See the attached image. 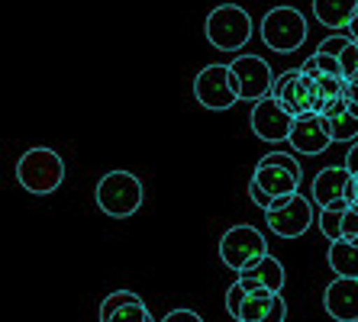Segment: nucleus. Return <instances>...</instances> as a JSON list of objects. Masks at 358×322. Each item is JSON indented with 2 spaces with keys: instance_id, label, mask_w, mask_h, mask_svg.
<instances>
[{
  "instance_id": "f257e3e1",
  "label": "nucleus",
  "mask_w": 358,
  "mask_h": 322,
  "mask_svg": "<svg viewBox=\"0 0 358 322\" xmlns=\"http://www.w3.org/2000/svg\"><path fill=\"white\" fill-rule=\"evenodd\" d=\"M17 181L23 190L36 193V197H45V193H55L65 181V161L55 149H45V145H36V149H26L17 161Z\"/></svg>"
},
{
  "instance_id": "f03ea898",
  "label": "nucleus",
  "mask_w": 358,
  "mask_h": 322,
  "mask_svg": "<svg viewBox=\"0 0 358 322\" xmlns=\"http://www.w3.org/2000/svg\"><path fill=\"white\" fill-rule=\"evenodd\" d=\"M97 207L113 219H126L142 207V181L129 171H107L97 181Z\"/></svg>"
},
{
  "instance_id": "7ed1b4c3",
  "label": "nucleus",
  "mask_w": 358,
  "mask_h": 322,
  "mask_svg": "<svg viewBox=\"0 0 358 322\" xmlns=\"http://www.w3.org/2000/svg\"><path fill=\"white\" fill-rule=\"evenodd\" d=\"M262 42L278 55H291L307 42V20L297 7H275L262 17Z\"/></svg>"
},
{
  "instance_id": "20e7f679",
  "label": "nucleus",
  "mask_w": 358,
  "mask_h": 322,
  "mask_svg": "<svg viewBox=\"0 0 358 322\" xmlns=\"http://www.w3.org/2000/svg\"><path fill=\"white\" fill-rule=\"evenodd\" d=\"M207 42L220 52H239L242 45H249L252 39V17L239 3H223V7L210 10L207 17Z\"/></svg>"
},
{
  "instance_id": "39448f33",
  "label": "nucleus",
  "mask_w": 358,
  "mask_h": 322,
  "mask_svg": "<svg viewBox=\"0 0 358 322\" xmlns=\"http://www.w3.org/2000/svg\"><path fill=\"white\" fill-rule=\"evenodd\" d=\"M265 255H268V242L255 226H229L223 232V239H220V261L236 274L255 268Z\"/></svg>"
},
{
  "instance_id": "423d86ee",
  "label": "nucleus",
  "mask_w": 358,
  "mask_h": 322,
  "mask_svg": "<svg viewBox=\"0 0 358 322\" xmlns=\"http://www.w3.org/2000/svg\"><path fill=\"white\" fill-rule=\"evenodd\" d=\"M194 97L200 107L207 110H233L239 103V91H236V78L229 65H207L194 78Z\"/></svg>"
},
{
  "instance_id": "0eeeda50",
  "label": "nucleus",
  "mask_w": 358,
  "mask_h": 322,
  "mask_svg": "<svg viewBox=\"0 0 358 322\" xmlns=\"http://www.w3.org/2000/svg\"><path fill=\"white\" fill-rule=\"evenodd\" d=\"M310 197L320 210H345L358 203V190H355V177L345 165L342 168H323L313 177Z\"/></svg>"
},
{
  "instance_id": "6e6552de",
  "label": "nucleus",
  "mask_w": 358,
  "mask_h": 322,
  "mask_svg": "<svg viewBox=\"0 0 358 322\" xmlns=\"http://www.w3.org/2000/svg\"><path fill=\"white\" fill-rule=\"evenodd\" d=\"M265 223L281 239H300L313 226V197H303L297 190L294 197L278 200L275 210L265 213Z\"/></svg>"
},
{
  "instance_id": "1a4fd4ad",
  "label": "nucleus",
  "mask_w": 358,
  "mask_h": 322,
  "mask_svg": "<svg viewBox=\"0 0 358 322\" xmlns=\"http://www.w3.org/2000/svg\"><path fill=\"white\" fill-rule=\"evenodd\" d=\"M294 119H297V116L284 107L278 97H271V94H268V97H262L259 103H252V113H249L252 133L259 136L262 142H271V145L291 139Z\"/></svg>"
},
{
  "instance_id": "9d476101",
  "label": "nucleus",
  "mask_w": 358,
  "mask_h": 322,
  "mask_svg": "<svg viewBox=\"0 0 358 322\" xmlns=\"http://www.w3.org/2000/svg\"><path fill=\"white\" fill-rule=\"evenodd\" d=\"M229 68H233L239 100H245V103H259L275 87L278 75L271 71V65H268L265 58H259V55H239L229 61Z\"/></svg>"
},
{
  "instance_id": "9b49d317",
  "label": "nucleus",
  "mask_w": 358,
  "mask_h": 322,
  "mask_svg": "<svg viewBox=\"0 0 358 322\" xmlns=\"http://www.w3.org/2000/svg\"><path fill=\"white\" fill-rule=\"evenodd\" d=\"M294 155H323L329 145H333V136H329V123H326L323 113H303L294 119V133L287 139Z\"/></svg>"
},
{
  "instance_id": "f8f14e48",
  "label": "nucleus",
  "mask_w": 358,
  "mask_h": 322,
  "mask_svg": "<svg viewBox=\"0 0 358 322\" xmlns=\"http://www.w3.org/2000/svg\"><path fill=\"white\" fill-rule=\"evenodd\" d=\"M323 309L336 322H358V277H336L323 290Z\"/></svg>"
},
{
  "instance_id": "ddd939ff",
  "label": "nucleus",
  "mask_w": 358,
  "mask_h": 322,
  "mask_svg": "<svg viewBox=\"0 0 358 322\" xmlns=\"http://www.w3.org/2000/svg\"><path fill=\"white\" fill-rule=\"evenodd\" d=\"M97 319L100 322H149L152 313H149V306L142 303L139 293L117 290V293L103 297V303L97 309Z\"/></svg>"
},
{
  "instance_id": "4468645a",
  "label": "nucleus",
  "mask_w": 358,
  "mask_h": 322,
  "mask_svg": "<svg viewBox=\"0 0 358 322\" xmlns=\"http://www.w3.org/2000/svg\"><path fill=\"white\" fill-rule=\"evenodd\" d=\"M252 181L259 184L265 193H271L275 200H284V197H294L300 190V177L284 165H268V161H259L255 165V174Z\"/></svg>"
},
{
  "instance_id": "2eb2a0df",
  "label": "nucleus",
  "mask_w": 358,
  "mask_h": 322,
  "mask_svg": "<svg viewBox=\"0 0 358 322\" xmlns=\"http://www.w3.org/2000/svg\"><path fill=\"white\" fill-rule=\"evenodd\" d=\"M236 281L249 290V293H255V290H275V293H281V287H284L287 277H284V265L268 251L259 265L249 268V271H242Z\"/></svg>"
},
{
  "instance_id": "dca6fc26",
  "label": "nucleus",
  "mask_w": 358,
  "mask_h": 322,
  "mask_svg": "<svg viewBox=\"0 0 358 322\" xmlns=\"http://www.w3.org/2000/svg\"><path fill=\"white\" fill-rule=\"evenodd\" d=\"M358 0H313V17L329 29H349Z\"/></svg>"
},
{
  "instance_id": "f3484780",
  "label": "nucleus",
  "mask_w": 358,
  "mask_h": 322,
  "mask_svg": "<svg viewBox=\"0 0 358 322\" xmlns=\"http://www.w3.org/2000/svg\"><path fill=\"white\" fill-rule=\"evenodd\" d=\"M329 271L336 277H358V242L336 239L329 242Z\"/></svg>"
},
{
  "instance_id": "a211bd4d",
  "label": "nucleus",
  "mask_w": 358,
  "mask_h": 322,
  "mask_svg": "<svg viewBox=\"0 0 358 322\" xmlns=\"http://www.w3.org/2000/svg\"><path fill=\"white\" fill-rule=\"evenodd\" d=\"M278 300H281V293H275V290H255V293H249L245 290V300H242V313L236 322H265L268 316L275 313Z\"/></svg>"
},
{
  "instance_id": "6ab92c4d",
  "label": "nucleus",
  "mask_w": 358,
  "mask_h": 322,
  "mask_svg": "<svg viewBox=\"0 0 358 322\" xmlns=\"http://www.w3.org/2000/svg\"><path fill=\"white\" fill-rule=\"evenodd\" d=\"M329 123V136L333 142H355L358 139V113L355 110H342L336 116H326Z\"/></svg>"
},
{
  "instance_id": "aec40b11",
  "label": "nucleus",
  "mask_w": 358,
  "mask_h": 322,
  "mask_svg": "<svg viewBox=\"0 0 358 322\" xmlns=\"http://www.w3.org/2000/svg\"><path fill=\"white\" fill-rule=\"evenodd\" d=\"M336 58H339V65H342V78H345V81H355L358 78V39L349 36Z\"/></svg>"
},
{
  "instance_id": "412c9836",
  "label": "nucleus",
  "mask_w": 358,
  "mask_h": 322,
  "mask_svg": "<svg viewBox=\"0 0 358 322\" xmlns=\"http://www.w3.org/2000/svg\"><path fill=\"white\" fill-rule=\"evenodd\" d=\"M349 210V207H345ZM345 210H320V232H323L329 242H336V239H342V213Z\"/></svg>"
},
{
  "instance_id": "4be33fe9",
  "label": "nucleus",
  "mask_w": 358,
  "mask_h": 322,
  "mask_svg": "<svg viewBox=\"0 0 358 322\" xmlns=\"http://www.w3.org/2000/svg\"><path fill=\"white\" fill-rule=\"evenodd\" d=\"M242 300H245V287H242V284L236 281L233 287L226 290V313L233 316V319H239V313H242Z\"/></svg>"
},
{
  "instance_id": "5701e85b",
  "label": "nucleus",
  "mask_w": 358,
  "mask_h": 322,
  "mask_svg": "<svg viewBox=\"0 0 358 322\" xmlns=\"http://www.w3.org/2000/svg\"><path fill=\"white\" fill-rule=\"evenodd\" d=\"M262 161H268V165H284V168H291L294 174H303L300 171V161H297V155H291V152H268L265 158H262Z\"/></svg>"
},
{
  "instance_id": "b1692460",
  "label": "nucleus",
  "mask_w": 358,
  "mask_h": 322,
  "mask_svg": "<svg viewBox=\"0 0 358 322\" xmlns=\"http://www.w3.org/2000/svg\"><path fill=\"white\" fill-rule=\"evenodd\" d=\"M342 239L358 242V203L342 213Z\"/></svg>"
},
{
  "instance_id": "393cba45",
  "label": "nucleus",
  "mask_w": 358,
  "mask_h": 322,
  "mask_svg": "<svg viewBox=\"0 0 358 322\" xmlns=\"http://www.w3.org/2000/svg\"><path fill=\"white\" fill-rule=\"evenodd\" d=\"M249 197H252V203H255V207H259L262 213H268V210H275V203H278V200L271 197V193H265V190H262L255 181H249Z\"/></svg>"
},
{
  "instance_id": "a878e982",
  "label": "nucleus",
  "mask_w": 358,
  "mask_h": 322,
  "mask_svg": "<svg viewBox=\"0 0 358 322\" xmlns=\"http://www.w3.org/2000/svg\"><path fill=\"white\" fill-rule=\"evenodd\" d=\"M162 322H203V319H200V313H194V309H171Z\"/></svg>"
},
{
  "instance_id": "bb28decb",
  "label": "nucleus",
  "mask_w": 358,
  "mask_h": 322,
  "mask_svg": "<svg viewBox=\"0 0 358 322\" xmlns=\"http://www.w3.org/2000/svg\"><path fill=\"white\" fill-rule=\"evenodd\" d=\"M345 168H349L352 174H358V139L352 142V149L345 152Z\"/></svg>"
},
{
  "instance_id": "cd10ccee",
  "label": "nucleus",
  "mask_w": 358,
  "mask_h": 322,
  "mask_svg": "<svg viewBox=\"0 0 358 322\" xmlns=\"http://www.w3.org/2000/svg\"><path fill=\"white\" fill-rule=\"evenodd\" d=\"M284 319H287V303H284V297H281L278 300V306H275V313L268 316L265 322H284Z\"/></svg>"
},
{
  "instance_id": "c85d7f7f",
  "label": "nucleus",
  "mask_w": 358,
  "mask_h": 322,
  "mask_svg": "<svg viewBox=\"0 0 358 322\" xmlns=\"http://www.w3.org/2000/svg\"><path fill=\"white\" fill-rule=\"evenodd\" d=\"M349 36L358 39V10H355V17H352V23H349Z\"/></svg>"
},
{
  "instance_id": "c756f323",
  "label": "nucleus",
  "mask_w": 358,
  "mask_h": 322,
  "mask_svg": "<svg viewBox=\"0 0 358 322\" xmlns=\"http://www.w3.org/2000/svg\"><path fill=\"white\" fill-rule=\"evenodd\" d=\"M352 177H355V190H358V174H352Z\"/></svg>"
},
{
  "instance_id": "7c9ffc66",
  "label": "nucleus",
  "mask_w": 358,
  "mask_h": 322,
  "mask_svg": "<svg viewBox=\"0 0 358 322\" xmlns=\"http://www.w3.org/2000/svg\"><path fill=\"white\" fill-rule=\"evenodd\" d=\"M149 322H155V319H149Z\"/></svg>"
},
{
  "instance_id": "2f4dec72",
  "label": "nucleus",
  "mask_w": 358,
  "mask_h": 322,
  "mask_svg": "<svg viewBox=\"0 0 358 322\" xmlns=\"http://www.w3.org/2000/svg\"><path fill=\"white\" fill-rule=\"evenodd\" d=\"M355 81H358V78H355Z\"/></svg>"
},
{
  "instance_id": "473e14b6",
  "label": "nucleus",
  "mask_w": 358,
  "mask_h": 322,
  "mask_svg": "<svg viewBox=\"0 0 358 322\" xmlns=\"http://www.w3.org/2000/svg\"><path fill=\"white\" fill-rule=\"evenodd\" d=\"M233 322H236V319H233Z\"/></svg>"
}]
</instances>
